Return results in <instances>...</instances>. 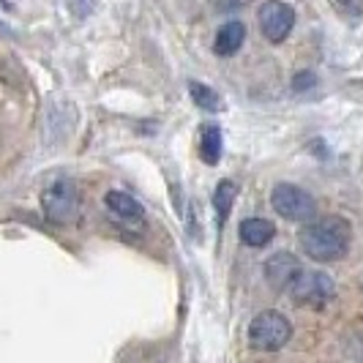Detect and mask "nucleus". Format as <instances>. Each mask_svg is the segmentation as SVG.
I'll return each instance as SVG.
<instances>
[{
    "instance_id": "1",
    "label": "nucleus",
    "mask_w": 363,
    "mask_h": 363,
    "mask_svg": "<svg viewBox=\"0 0 363 363\" xmlns=\"http://www.w3.org/2000/svg\"><path fill=\"white\" fill-rule=\"evenodd\" d=\"M350 240H352V227L342 216H323L317 221H309L301 230V249L317 262H333L345 257Z\"/></svg>"
},
{
    "instance_id": "2",
    "label": "nucleus",
    "mask_w": 363,
    "mask_h": 363,
    "mask_svg": "<svg viewBox=\"0 0 363 363\" xmlns=\"http://www.w3.org/2000/svg\"><path fill=\"white\" fill-rule=\"evenodd\" d=\"M292 325L290 320L279 311H262L257 314L252 328H249V342L259 352H276L290 342Z\"/></svg>"
},
{
    "instance_id": "3",
    "label": "nucleus",
    "mask_w": 363,
    "mask_h": 363,
    "mask_svg": "<svg viewBox=\"0 0 363 363\" xmlns=\"http://www.w3.org/2000/svg\"><path fill=\"white\" fill-rule=\"evenodd\" d=\"M41 208H44V213L52 224L74 221L77 213H79V191H77V186L72 181H66V178L50 183L44 189V194H41Z\"/></svg>"
},
{
    "instance_id": "4",
    "label": "nucleus",
    "mask_w": 363,
    "mask_h": 363,
    "mask_svg": "<svg viewBox=\"0 0 363 363\" xmlns=\"http://www.w3.org/2000/svg\"><path fill=\"white\" fill-rule=\"evenodd\" d=\"M273 211L287 221H309L317 213V202L306 189L292 186V183H279L271 194Z\"/></svg>"
},
{
    "instance_id": "5",
    "label": "nucleus",
    "mask_w": 363,
    "mask_h": 363,
    "mask_svg": "<svg viewBox=\"0 0 363 363\" xmlns=\"http://www.w3.org/2000/svg\"><path fill=\"white\" fill-rule=\"evenodd\" d=\"M290 298L295 306H306V309H323L328 301L333 298V281L330 276L320 271H301L290 284Z\"/></svg>"
},
{
    "instance_id": "6",
    "label": "nucleus",
    "mask_w": 363,
    "mask_h": 363,
    "mask_svg": "<svg viewBox=\"0 0 363 363\" xmlns=\"http://www.w3.org/2000/svg\"><path fill=\"white\" fill-rule=\"evenodd\" d=\"M295 25V11L284 0H268L259 6V28L268 41H284Z\"/></svg>"
},
{
    "instance_id": "7",
    "label": "nucleus",
    "mask_w": 363,
    "mask_h": 363,
    "mask_svg": "<svg viewBox=\"0 0 363 363\" xmlns=\"http://www.w3.org/2000/svg\"><path fill=\"white\" fill-rule=\"evenodd\" d=\"M303 271V265H301V259L290 252H279V255H273L268 262H265V279H268V284H271V290L276 292H287L290 290V284L295 281V276Z\"/></svg>"
},
{
    "instance_id": "8",
    "label": "nucleus",
    "mask_w": 363,
    "mask_h": 363,
    "mask_svg": "<svg viewBox=\"0 0 363 363\" xmlns=\"http://www.w3.org/2000/svg\"><path fill=\"white\" fill-rule=\"evenodd\" d=\"M238 235L240 240L246 243V246H252V249H262V246H268L276 235V227H273L268 218H243L240 221V227H238Z\"/></svg>"
},
{
    "instance_id": "9",
    "label": "nucleus",
    "mask_w": 363,
    "mask_h": 363,
    "mask_svg": "<svg viewBox=\"0 0 363 363\" xmlns=\"http://www.w3.org/2000/svg\"><path fill=\"white\" fill-rule=\"evenodd\" d=\"M243 38H246L243 22L230 19V22H224V25L218 28L216 38H213V52L221 55V57H230V55H235L238 50L243 47Z\"/></svg>"
},
{
    "instance_id": "10",
    "label": "nucleus",
    "mask_w": 363,
    "mask_h": 363,
    "mask_svg": "<svg viewBox=\"0 0 363 363\" xmlns=\"http://www.w3.org/2000/svg\"><path fill=\"white\" fill-rule=\"evenodd\" d=\"M107 208L121 216L123 221H143V205L134 200L126 191H109L107 194Z\"/></svg>"
},
{
    "instance_id": "11",
    "label": "nucleus",
    "mask_w": 363,
    "mask_h": 363,
    "mask_svg": "<svg viewBox=\"0 0 363 363\" xmlns=\"http://www.w3.org/2000/svg\"><path fill=\"white\" fill-rule=\"evenodd\" d=\"M200 156L205 164H216L221 159V128L205 126L200 137Z\"/></svg>"
},
{
    "instance_id": "12",
    "label": "nucleus",
    "mask_w": 363,
    "mask_h": 363,
    "mask_svg": "<svg viewBox=\"0 0 363 363\" xmlns=\"http://www.w3.org/2000/svg\"><path fill=\"white\" fill-rule=\"evenodd\" d=\"M238 197V186L233 181H218L216 191H213V208H216V216L218 221H224V218L230 216V211H233V202Z\"/></svg>"
},
{
    "instance_id": "13",
    "label": "nucleus",
    "mask_w": 363,
    "mask_h": 363,
    "mask_svg": "<svg viewBox=\"0 0 363 363\" xmlns=\"http://www.w3.org/2000/svg\"><path fill=\"white\" fill-rule=\"evenodd\" d=\"M189 93H191L194 104H197L200 109H208V112H218V109H221L218 93L211 91L208 85H202V82H189Z\"/></svg>"
},
{
    "instance_id": "14",
    "label": "nucleus",
    "mask_w": 363,
    "mask_h": 363,
    "mask_svg": "<svg viewBox=\"0 0 363 363\" xmlns=\"http://www.w3.org/2000/svg\"><path fill=\"white\" fill-rule=\"evenodd\" d=\"M314 85H317V74L314 72H301L295 74V79H292V88L295 91H309Z\"/></svg>"
}]
</instances>
